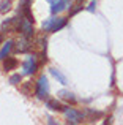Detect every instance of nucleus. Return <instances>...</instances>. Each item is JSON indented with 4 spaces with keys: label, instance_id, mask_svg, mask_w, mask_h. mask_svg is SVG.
I'll return each instance as SVG.
<instances>
[{
    "label": "nucleus",
    "instance_id": "9",
    "mask_svg": "<svg viewBox=\"0 0 123 125\" xmlns=\"http://www.w3.org/2000/svg\"><path fill=\"white\" fill-rule=\"evenodd\" d=\"M13 48H14V43H13L11 40L6 41L5 44H3V48L0 49V60H5V59L9 55V52L13 51Z\"/></svg>",
    "mask_w": 123,
    "mask_h": 125
},
{
    "label": "nucleus",
    "instance_id": "16",
    "mask_svg": "<svg viewBox=\"0 0 123 125\" xmlns=\"http://www.w3.org/2000/svg\"><path fill=\"white\" fill-rule=\"evenodd\" d=\"M9 10H11V0H2V2H0V13L5 14Z\"/></svg>",
    "mask_w": 123,
    "mask_h": 125
},
{
    "label": "nucleus",
    "instance_id": "21",
    "mask_svg": "<svg viewBox=\"0 0 123 125\" xmlns=\"http://www.w3.org/2000/svg\"><path fill=\"white\" fill-rule=\"evenodd\" d=\"M68 2H70V0H68Z\"/></svg>",
    "mask_w": 123,
    "mask_h": 125
},
{
    "label": "nucleus",
    "instance_id": "10",
    "mask_svg": "<svg viewBox=\"0 0 123 125\" xmlns=\"http://www.w3.org/2000/svg\"><path fill=\"white\" fill-rule=\"evenodd\" d=\"M18 67V59H14V57H6L5 60H3V70L5 71H11V70H14V68Z\"/></svg>",
    "mask_w": 123,
    "mask_h": 125
},
{
    "label": "nucleus",
    "instance_id": "3",
    "mask_svg": "<svg viewBox=\"0 0 123 125\" xmlns=\"http://www.w3.org/2000/svg\"><path fill=\"white\" fill-rule=\"evenodd\" d=\"M46 46H47L46 38H36L35 43H32V51L33 52H40L43 62H46Z\"/></svg>",
    "mask_w": 123,
    "mask_h": 125
},
{
    "label": "nucleus",
    "instance_id": "15",
    "mask_svg": "<svg viewBox=\"0 0 123 125\" xmlns=\"http://www.w3.org/2000/svg\"><path fill=\"white\" fill-rule=\"evenodd\" d=\"M66 22H68V19H66V18H59V19H57V22H55V25H54L52 30H51V33H55V32L62 30V29L66 25Z\"/></svg>",
    "mask_w": 123,
    "mask_h": 125
},
{
    "label": "nucleus",
    "instance_id": "18",
    "mask_svg": "<svg viewBox=\"0 0 123 125\" xmlns=\"http://www.w3.org/2000/svg\"><path fill=\"white\" fill-rule=\"evenodd\" d=\"M95 6H96V2H92L88 6H87V10H88V11H95Z\"/></svg>",
    "mask_w": 123,
    "mask_h": 125
},
{
    "label": "nucleus",
    "instance_id": "13",
    "mask_svg": "<svg viewBox=\"0 0 123 125\" xmlns=\"http://www.w3.org/2000/svg\"><path fill=\"white\" fill-rule=\"evenodd\" d=\"M57 19H59V18H55V14H52V16H51L49 19H46V21L43 22V25H41V29H43L44 32H51V30H52V27L55 25Z\"/></svg>",
    "mask_w": 123,
    "mask_h": 125
},
{
    "label": "nucleus",
    "instance_id": "11",
    "mask_svg": "<svg viewBox=\"0 0 123 125\" xmlns=\"http://www.w3.org/2000/svg\"><path fill=\"white\" fill-rule=\"evenodd\" d=\"M49 71H51V74H52V76L55 78V79L59 81L60 84H63V85H66V84H68V78L65 76V74L62 73L60 70H57V68H51Z\"/></svg>",
    "mask_w": 123,
    "mask_h": 125
},
{
    "label": "nucleus",
    "instance_id": "12",
    "mask_svg": "<svg viewBox=\"0 0 123 125\" xmlns=\"http://www.w3.org/2000/svg\"><path fill=\"white\" fill-rule=\"evenodd\" d=\"M46 108H49L51 111H65V108H66V106H62L57 100L49 98V100H46Z\"/></svg>",
    "mask_w": 123,
    "mask_h": 125
},
{
    "label": "nucleus",
    "instance_id": "14",
    "mask_svg": "<svg viewBox=\"0 0 123 125\" xmlns=\"http://www.w3.org/2000/svg\"><path fill=\"white\" fill-rule=\"evenodd\" d=\"M59 97L62 98V100L71 101V103H74V101H76V97H74V94H73V92H70V90H65V89L59 92Z\"/></svg>",
    "mask_w": 123,
    "mask_h": 125
},
{
    "label": "nucleus",
    "instance_id": "20",
    "mask_svg": "<svg viewBox=\"0 0 123 125\" xmlns=\"http://www.w3.org/2000/svg\"><path fill=\"white\" fill-rule=\"evenodd\" d=\"M47 122H49L51 125H54V124H57V122H55V120H54V119H49V120H47Z\"/></svg>",
    "mask_w": 123,
    "mask_h": 125
},
{
    "label": "nucleus",
    "instance_id": "19",
    "mask_svg": "<svg viewBox=\"0 0 123 125\" xmlns=\"http://www.w3.org/2000/svg\"><path fill=\"white\" fill-rule=\"evenodd\" d=\"M3 43V30H0V44Z\"/></svg>",
    "mask_w": 123,
    "mask_h": 125
},
{
    "label": "nucleus",
    "instance_id": "17",
    "mask_svg": "<svg viewBox=\"0 0 123 125\" xmlns=\"http://www.w3.org/2000/svg\"><path fill=\"white\" fill-rule=\"evenodd\" d=\"M21 79H22V76L19 73H16V74H13V76L9 78V83H11L13 85H18L19 83H21Z\"/></svg>",
    "mask_w": 123,
    "mask_h": 125
},
{
    "label": "nucleus",
    "instance_id": "6",
    "mask_svg": "<svg viewBox=\"0 0 123 125\" xmlns=\"http://www.w3.org/2000/svg\"><path fill=\"white\" fill-rule=\"evenodd\" d=\"M21 32L24 37H27V38H32L35 35V30H33V22H30L28 19H25V18H22V22H21Z\"/></svg>",
    "mask_w": 123,
    "mask_h": 125
},
{
    "label": "nucleus",
    "instance_id": "2",
    "mask_svg": "<svg viewBox=\"0 0 123 125\" xmlns=\"http://www.w3.org/2000/svg\"><path fill=\"white\" fill-rule=\"evenodd\" d=\"M36 68H38V62L35 59V55H27L24 63H22V74L24 76H30V74H33L36 71Z\"/></svg>",
    "mask_w": 123,
    "mask_h": 125
},
{
    "label": "nucleus",
    "instance_id": "1",
    "mask_svg": "<svg viewBox=\"0 0 123 125\" xmlns=\"http://www.w3.org/2000/svg\"><path fill=\"white\" fill-rule=\"evenodd\" d=\"M47 95H49V83H47V78L41 74L36 81V97L40 100H46Z\"/></svg>",
    "mask_w": 123,
    "mask_h": 125
},
{
    "label": "nucleus",
    "instance_id": "8",
    "mask_svg": "<svg viewBox=\"0 0 123 125\" xmlns=\"http://www.w3.org/2000/svg\"><path fill=\"white\" fill-rule=\"evenodd\" d=\"M21 92L27 97H32L33 94H36V83H32V81H27L21 85Z\"/></svg>",
    "mask_w": 123,
    "mask_h": 125
},
{
    "label": "nucleus",
    "instance_id": "5",
    "mask_svg": "<svg viewBox=\"0 0 123 125\" xmlns=\"http://www.w3.org/2000/svg\"><path fill=\"white\" fill-rule=\"evenodd\" d=\"M51 5V13L52 14H59L68 8V0H46Z\"/></svg>",
    "mask_w": 123,
    "mask_h": 125
},
{
    "label": "nucleus",
    "instance_id": "7",
    "mask_svg": "<svg viewBox=\"0 0 123 125\" xmlns=\"http://www.w3.org/2000/svg\"><path fill=\"white\" fill-rule=\"evenodd\" d=\"M16 51L18 52H28V51H32V41H30V38H27V37H24L22 35V38L18 41V44H16Z\"/></svg>",
    "mask_w": 123,
    "mask_h": 125
},
{
    "label": "nucleus",
    "instance_id": "4",
    "mask_svg": "<svg viewBox=\"0 0 123 125\" xmlns=\"http://www.w3.org/2000/svg\"><path fill=\"white\" fill-rule=\"evenodd\" d=\"M65 116H66V119H68V122L70 124H79V122H82V119H84V114L82 113H79V111H76L74 108H65Z\"/></svg>",
    "mask_w": 123,
    "mask_h": 125
}]
</instances>
